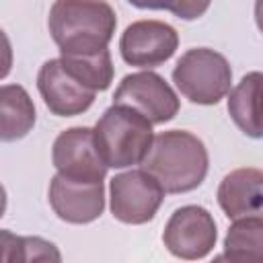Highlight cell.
<instances>
[{"label": "cell", "instance_id": "cell-1", "mask_svg": "<svg viewBox=\"0 0 263 263\" xmlns=\"http://www.w3.org/2000/svg\"><path fill=\"white\" fill-rule=\"evenodd\" d=\"M166 193L197 189L210 168L205 144L185 129H168L154 136L152 148L140 164Z\"/></svg>", "mask_w": 263, "mask_h": 263}, {"label": "cell", "instance_id": "cell-2", "mask_svg": "<svg viewBox=\"0 0 263 263\" xmlns=\"http://www.w3.org/2000/svg\"><path fill=\"white\" fill-rule=\"evenodd\" d=\"M47 27L60 53H90L109 45L117 16L105 0H55Z\"/></svg>", "mask_w": 263, "mask_h": 263}, {"label": "cell", "instance_id": "cell-3", "mask_svg": "<svg viewBox=\"0 0 263 263\" xmlns=\"http://www.w3.org/2000/svg\"><path fill=\"white\" fill-rule=\"evenodd\" d=\"M152 121L127 105L113 103L95 123V142L109 168L142 164L154 142Z\"/></svg>", "mask_w": 263, "mask_h": 263}, {"label": "cell", "instance_id": "cell-4", "mask_svg": "<svg viewBox=\"0 0 263 263\" xmlns=\"http://www.w3.org/2000/svg\"><path fill=\"white\" fill-rule=\"evenodd\" d=\"M173 82L187 101L218 105L230 92L232 68L222 53L210 47H193L177 60Z\"/></svg>", "mask_w": 263, "mask_h": 263}, {"label": "cell", "instance_id": "cell-5", "mask_svg": "<svg viewBox=\"0 0 263 263\" xmlns=\"http://www.w3.org/2000/svg\"><path fill=\"white\" fill-rule=\"evenodd\" d=\"M160 183L144 168L119 173L109 183V208L115 220L132 226L150 222L164 199Z\"/></svg>", "mask_w": 263, "mask_h": 263}, {"label": "cell", "instance_id": "cell-6", "mask_svg": "<svg viewBox=\"0 0 263 263\" xmlns=\"http://www.w3.org/2000/svg\"><path fill=\"white\" fill-rule=\"evenodd\" d=\"M218 240L214 216L203 205H181L164 224L162 242L179 259L197 261L212 253Z\"/></svg>", "mask_w": 263, "mask_h": 263}, {"label": "cell", "instance_id": "cell-7", "mask_svg": "<svg viewBox=\"0 0 263 263\" xmlns=\"http://www.w3.org/2000/svg\"><path fill=\"white\" fill-rule=\"evenodd\" d=\"M113 103L134 107L136 111L146 115L154 125L175 119L181 107L173 86L152 70H142L123 76L119 86L115 88Z\"/></svg>", "mask_w": 263, "mask_h": 263}, {"label": "cell", "instance_id": "cell-8", "mask_svg": "<svg viewBox=\"0 0 263 263\" xmlns=\"http://www.w3.org/2000/svg\"><path fill=\"white\" fill-rule=\"evenodd\" d=\"M179 47V33L164 21H134L119 39V53L125 64L136 68H156L168 62Z\"/></svg>", "mask_w": 263, "mask_h": 263}, {"label": "cell", "instance_id": "cell-9", "mask_svg": "<svg viewBox=\"0 0 263 263\" xmlns=\"http://www.w3.org/2000/svg\"><path fill=\"white\" fill-rule=\"evenodd\" d=\"M51 162L58 173L84 181H105L109 168L97 148L95 129L86 125L60 132L51 146Z\"/></svg>", "mask_w": 263, "mask_h": 263}, {"label": "cell", "instance_id": "cell-10", "mask_svg": "<svg viewBox=\"0 0 263 263\" xmlns=\"http://www.w3.org/2000/svg\"><path fill=\"white\" fill-rule=\"evenodd\" d=\"M49 205L68 224H90L105 210V183L72 179L55 173L49 181Z\"/></svg>", "mask_w": 263, "mask_h": 263}, {"label": "cell", "instance_id": "cell-11", "mask_svg": "<svg viewBox=\"0 0 263 263\" xmlns=\"http://www.w3.org/2000/svg\"><path fill=\"white\" fill-rule=\"evenodd\" d=\"M37 90L49 109L58 117L82 115L95 103L97 92L84 86L72 72L66 70L62 58L43 62L37 72Z\"/></svg>", "mask_w": 263, "mask_h": 263}, {"label": "cell", "instance_id": "cell-12", "mask_svg": "<svg viewBox=\"0 0 263 263\" xmlns=\"http://www.w3.org/2000/svg\"><path fill=\"white\" fill-rule=\"evenodd\" d=\"M216 197L228 220L263 218V171L255 166L230 171L220 181Z\"/></svg>", "mask_w": 263, "mask_h": 263}, {"label": "cell", "instance_id": "cell-13", "mask_svg": "<svg viewBox=\"0 0 263 263\" xmlns=\"http://www.w3.org/2000/svg\"><path fill=\"white\" fill-rule=\"evenodd\" d=\"M228 115L249 138H263V72H249L228 95Z\"/></svg>", "mask_w": 263, "mask_h": 263}, {"label": "cell", "instance_id": "cell-14", "mask_svg": "<svg viewBox=\"0 0 263 263\" xmlns=\"http://www.w3.org/2000/svg\"><path fill=\"white\" fill-rule=\"evenodd\" d=\"M35 105L21 84H2L0 88V138L14 142L25 138L35 125Z\"/></svg>", "mask_w": 263, "mask_h": 263}, {"label": "cell", "instance_id": "cell-15", "mask_svg": "<svg viewBox=\"0 0 263 263\" xmlns=\"http://www.w3.org/2000/svg\"><path fill=\"white\" fill-rule=\"evenodd\" d=\"M220 259L263 261V218L232 220L224 236V253Z\"/></svg>", "mask_w": 263, "mask_h": 263}, {"label": "cell", "instance_id": "cell-16", "mask_svg": "<svg viewBox=\"0 0 263 263\" xmlns=\"http://www.w3.org/2000/svg\"><path fill=\"white\" fill-rule=\"evenodd\" d=\"M68 72H72L84 86L92 88L95 92L107 90L113 82V62L109 49H99L90 53H60Z\"/></svg>", "mask_w": 263, "mask_h": 263}, {"label": "cell", "instance_id": "cell-17", "mask_svg": "<svg viewBox=\"0 0 263 263\" xmlns=\"http://www.w3.org/2000/svg\"><path fill=\"white\" fill-rule=\"evenodd\" d=\"M2 257L10 253L4 261H60L62 255L53 242L39 236H14L2 230Z\"/></svg>", "mask_w": 263, "mask_h": 263}, {"label": "cell", "instance_id": "cell-18", "mask_svg": "<svg viewBox=\"0 0 263 263\" xmlns=\"http://www.w3.org/2000/svg\"><path fill=\"white\" fill-rule=\"evenodd\" d=\"M212 0H173L168 12H173L177 18L183 21H195L205 14Z\"/></svg>", "mask_w": 263, "mask_h": 263}, {"label": "cell", "instance_id": "cell-19", "mask_svg": "<svg viewBox=\"0 0 263 263\" xmlns=\"http://www.w3.org/2000/svg\"><path fill=\"white\" fill-rule=\"evenodd\" d=\"M132 6L142 10H168L173 0H127Z\"/></svg>", "mask_w": 263, "mask_h": 263}, {"label": "cell", "instance_id": "cell-20", "mask_svg": "<svg viewBox=\"0 0 263 263\" xmlns=\"http://www.w3.org/2000/svg\"><path fill=\"white\" fill-rule=\"evenodd\" d=\"M255 23L257 29L263 33V0H255Z\"/></svg>", "mask_w": 263, "mask_h": 263}]
</instances>
